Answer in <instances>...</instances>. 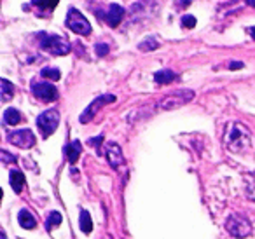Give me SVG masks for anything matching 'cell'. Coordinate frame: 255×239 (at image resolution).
Segmentation results:
<instances>
[{"instance_id":"44dd1931","label":"cell","mask_w":255,"mask_h":239,"mask_svg":"<svg viewBox=\"0 0 255 239\" xmlns=\"http://www.w3.org/2000/svg\"><path fill=\"white\" fill-rule=\"evenodd\" d=\"M245 180H247V194H248V197L255 201V173H252V175H245Z\"/></svg>"},{"instance_id":"4316f807","label":"cell","mask_w":255,"mask_h":239,"mask_svg":"<svg viewBox=\"0 0 255 239\" xmlns=\"http://www.w3.org/2000/svg\"><path fill=\"white\" fill-rule=\"evenodd\" d=\"M241 67H243V63H236V61L231 63V70H236V68H241Z\"/></svg>"},{"instance_id":"d4e9b609","label":"cell","mask_w":255,"mask_h":239,"mask_svg":"<svg viewBox=\"0 0 255 239\" xmlns=\"http://www.w3.org/2000/svg\"><path fill=\"white\" fill-rule=\"evenodd\" d=\"M96 54H98V56H107V54H109V46H107V44H98V46H96Z\"/></svg>"},{"instance_id":"7c38bea8","label":"cell","mask_w":255,"mask_h":239,"mask_svg":"<svg viewBox=\"0 0 255 239\" xmlns=\"http://www.w3.org/2000/svg\"><path fill=\"white\" fill-rule=\"evenodd\" d=\"M81 152H82L81 141L74 140L72 143H68L67 147H65V157H67V161L70 162V164H75L77 159L81 157Z\"/></svg>"},{"instance_id":"5b68a950","label":"cell","mask_w":255,"mask_h":239,"mask_svg":"<svg viewBox=\"0 0 255 239\" xmlns=\"http://www.w3.org/2000/svg\"><path fill=\"white\" fill-rule=\"evenodd\" d=\"M192 98H194V91H191V89H182V91H177V93H173V95L163 98L157 107H159L161 110H175V109H178V107L189 103Z\"/></svg>"},{"instance_id":"7a4b0ae2","label":"cell","mask_w":255,"mask_h":239,"mask_svg":"<svg viewBox=\"0 0 255 239\" xmlns=\"http://www.w3.org/2000/svg\"><path fill=\"white\" fill-rule=\"evenodd\" d=\"M37 39L40 40V47L44 51L51 54H56V56H63V54H68L70 53V44L67 42L65 39L58 35H49V33H39Z\"/></svg>"},{"instance_id":"4dcf8cb0","label":"cell","mask_w":255,"mask_h":239,"mask_svg":"<svg viewBox=\"0 0 255 239\" xmlns=\"http://www.w3.org/2000/svg\"><path fill=\"white\" fill-rule=\"evenodd\" d=\"M247 2H248L250 5H254V7H255V0H247Z\"/></svg>"},{"instance_id":"ba28073f","label":"cell","mask_w":255,"mask_h":239,"mask_svg":"<svg viewBox=\"0 0 255 239\" xmlns=\"http://www.w3.org/2000/svg\"><path fill=\"white\" fill-rule=\"evenodd\" d=\"M7 140H9V143L16 145V147H19V148H30L35 145V134L30 129H19L9 134Z\"/></svg>"},{"instance_id":"5bb4252c","label":"cell","mask_w":255,"mask_h":239,"mask_svg":"<svg viewBox=\"0 0 255 239\" xmlns=\"http://www.w3.org/2000/svg\"><path fill=\"white\" fill-rule=\"evenodd\" d=\"M9 178H11V187L14 192H21L23 190V185H25V175H23L19 169H12L11 175H9Z\"/></svg>"},{"instance_id":"8992f818","label":"cell","mask_w":255,"mask_h":239,"mask_svg":"<svg viewBox=\"0 0 255 239\" xmlns=\"http://www.w3.org/2000/svg\"><path fill=\"white\" fill-rule=\"evenodd\" d=\"M65 25H67L72 32L79 33V35H89V33H91V25H89V21L75 7L68 9V18Z\"/></svg>"},{"instance_id":"ac0fdd59","label":"cell","mask_w":255,"mask_h":239,"mask_svg":"<svg viewBox=\"0 0 255 239\" xmlns=\"http://www.w3.org/2000/svg\"><path fill=\"white\" fill-rule=\"evenodd\" d=\"M81 231L86 232V234H89V232L93 231V222H91V217H89V213L86 210L81 211Z\"/></svg>"},{"instance_id":"30bf717a","label":"cell","mask_w":255,"mask_h":239,"mask_svg":"<svg viewBox=\"0 0 255 239\" xmlns=\"http://www.w3.org/2000/svg\"><path fill=\"white\" fill-rule=\"evenodd\" d=\"M105 155H107V159H109V162H110L112 168H119V166L124 164V155H123L121 147L117 143H107Z\"/></svg>"},{"instance_id":"f1b7e54d","label":"cell","mask_w":255,"mask_h":239,"mask_svg":"<svg viewBox=\"0 0 255 239\" xmlns=\"http://www.w3.org/2000/svg\"><path fill=\"white\" fill-rule=\"evenodd\" d=\"M189 4H191V0H182L180 2V5H184V7H187Z\"/></svg>"},{"instance_id":"52a82bcc","label":"cell","mask_w":255,"mask_h":239,"mask_svg":"<svg viewBox=\"0 0 255 239\" xmlns=\"http://www.w3.org/2000/svg\"><path fill=\"white\" fill-rule=\"evenodd\" d=\"M116 102V96L114 95H103V96H98L96 100H93L91 102V105L88 107V109L82 112V116L79 117V120H81L82 124H86V122H89V120L93 119V117L96 116V112H98L102 107H105V105H109V103H114Z\"/></svg>"},{"instance_id":"6da1fadb","label":"cell","mask_w":255,"mask_h":239,"mask_svg":"<svg viewBox=\"0 0 255 239\" xmlns=\"http://www.w3.org/2000/svg\"><path fill=\"white\" fill-rule=\"evenodd\" d=\"M250 133L245 126L241 124H231L229 129H227V136H226V143L231 150L234 152H241L250 145Z\"/></svg>"},{"instance_id":"ffe728a7","label":"cell","mask_w":255,"mask_h":239,"mask_svg":"<svg viewBox=\"0 0 255 239\" xmlns=\"http://www.w3.org/2000/svg\"><path fill=\"white\" fill-rule=\"evenodd\" d=\"M58 2H60V0H33V4L42 9V11H53L58 5Z\"/></svg>"},{"instance_id":"1f68e13d","label":"cell","mask_w":255,"mask_h":239,"mask_svg":"<svg viewBox=\"0 0 255 239\" xmlns=\"http://www.w3.org/2000/svg\"><path fill=\"white\" fill-rule=\"evenodd\" d=\"M2 239H5V238H4V236H2Z\"/></svg>"},{"instance_id":"e0dca14e","label":"cell","mask_w":255,"mask_h":239,"mask_svg":"<svg viewBox=\"0 0 255 239\" xmlns=\"http://www.w3.org/2000/svg\"><path fill=\"white\" fill-rule=\"evenodd\" d=\"M0 86H2V102H9V100L14 96V86L7 81V79H2L0 81Z\"/></svg>"},{"instance_id":"484cf974","label":"cell","mask_w":255,"mask_h":239,"mask_svg":"<svg viewBox=\"0 0 255 239\" xmlns=\"http://www.w3.org/2000/svg\"><path fill=\"white\" fill-rule=\"evenodd\" d=\"M2 159H4V162H14L16 157H12V155L7 154V150H2Z\"/></svg>"},{"instance_id":"f546056e","label":"cell","mask_w":255,"mask_h":239,"mask_svg":"<svg viewBox=\"0 0 255 239\" xmlns=\"http://www.w3.org/2000/svg\"><path fill=\"white\" fill-rule=\"evenodd\" d=\"M248 32H250L252 39H255V26H252V28H250V30H248Z\"/></svg>"},{"instance_id":"603a6c76","label":"cell","mask_w":255,"mask_h":239,"mask_svg":"<svg viewBox=\"0 0 255 239\" xmlns=\"http://www.w3.org/2000/svg\"><path fill=\"white\" fill-rule=\"evenodd\" d=\"M159 47V44H157L156 39H152V37H149L147 40H143L142 44L138 46L140 51H152V49H157Z\"/></svg>"},{"instance_id":"9c48e42d","label":"cell","mask_w":255,"mask_h":239,"mask_svg":"<svg viewBox=\"0 0 255 239\" xmlns=\"http://www.w3.org/2000/svg\"><path fill=\"white\" fill-rule=\"evenodd\" d=\"M32 91L37 98L46 103H51L58 98V89L54 88L53 84H49V82H35V84L32 86Z\"/></svg>"},{"instance_id":"9a60e30c","label":"cell","mask_w":255,"mask_h":239,"mask_svg":"<svg viewBox=\"0 0 255 239\" xmlns=\"http://www.w3.org/2000/svg\"><path fill=\"white\" fill-rule=\"evenodd\" d=\"M175 79H177V74L171 70H159L154 74V81H156L157 84H170Z\"/></svg>"},{"instance_id":"7402d4cb","label":"cell","mask_w":255,"mask_h":239,"mask_svg":"<svg viewBox=\"0 0 255 239\" xmlns=\"http://www.w3.org/2000/svg\"><path fill=\"white\" fill-rule=\"evenodd\" d=\"M40 75H42L44 79H51V81H60V77H61L58 68H42Z\"/></svg>"},{"instance_id":"2e32d148","label":"cell","mask_w":255,"mask_h":239,"mask_svg":"<svg viewBox=\"0 0 255 239\" xmlns=\"http://www.w3.org/2000/svg\"><path fill=\"white\" fill-rule=\"evenodd\" d=\"M19 120H21V114H19V110L7 109L4 112V124H7V126H14V124H18Z\"/></svg>"},{"instance_id":"8fae6325","label":"cell","mask_w":255,"mask_h":239,"mask_svg":"<svg viewBox=\"0 0 255 239\" xmlns=\"http://www.w3.org/2000/svg\"><path fill=\"white\" fill-rule=\"evenodd\" d=\"M100 16H103V19H105L110 26H119V23L123 21V18H124V9L121 7L119 4H112L105 14L100 12Z\"/></svg>"},{"instance_id":"83f0119b","label":"cell","mask_w":255,"mask_h":239,"mask_svg":"<svg viewBox=\"0 0 255 239\" xmlns=\"http://www.w3.org/2000/svg\"><path fill=\"white\" fill-rule=\"evenodd\" d=\"M102 140H103V136H98V140H91V143L93 145H100V143H102Z\"/></svg>"},{"instance_id":"277c9868","label":"cell","mask_w":255,"mask_h":239,"mask_svg":"<svg viewBox=\"0 0 255 239\" xmlns=\"http://www.w3.org/2000/svg\"><path fill=\"white\" fill-rule=\"evenodd\" d=\"M58 124H60V114L54 109L46 110V112H42L37 117V126H39L42 138H49L56 131Z\"/></svg>"},{"instance_id":"d6986e66","label":"cell","mask_w":255,"mask_h":239,"mask_svg":"<svg viewBox=\"0 0 255 239\" xmlns=\"http://www.w3.org/2000/svg\"><path fill=\"white\" fill-rule=\"evenodd\" d=\"M61 224V213H58V211H51L49 213V218H47V231H53L54 227H58V225Z\"/></svg>"},{"instance_id":"4fadbf2b","label":"cell","mask_w":255,"mask_h":239,"mask_svg":"<svg viewBox=\"0 0 255 239\" xmlns=\"http://www.w3.org/2000/svg\"><path fill=\"white\" fill-rule=\"evenodd\" d=\"M18 222L23 229H35L37 227V220L28 210H21L18 215Z\"/></svg>"},{"instance_id":"cb8c5ba5","label":"cell","mask_w":255,"mask_h":239,"mask_svg":"<svg viewBox=\"0 0 255 239\" xmlns=\"http://www.w3.org/2000/svg\"><path fill=\"white\" fill-rule=\"evenodd\" d=\"M182 26H184V28H194L196 26V18L194 16H184V18H182Z\"/></svg>"},{"instance_id":"3957f363","label":"cell","mask_w":255,"mask_h":239,"mask_svg":"<svg viewBox=\"0 0 255 239\" xmlns=\"http://www.w3.org/2000/svg\"><path fill=\"white\" fill-rule=\"evenodd\" d=\"M226 229L233 238L243 239L252 234V224L245 215H231L226 220Z\"/></svg>"}]
</instances>
